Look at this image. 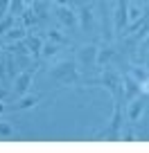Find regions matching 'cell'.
I'll list each match as a JSON object with an SVG mask.
<instances>
[{
  "mask_svg": "<svg viewBox=\"0 0 149 153\" xmlns=\"http://www.w3.org/2000/svg\"><path fill=\"white\" fill-rule=\"evenodd\" d=\"M50 79H54L59 86H77V83H82V74L77 70L75 59H63V61L54 63L50 68Z\"/></svg>",
  "mask_w": 149,
  "mask_h": 153,
  "instance_id": "6da1fadb",
  "label": "cell"
},
{
  "mask_svg": "<svg viewBox=\"0 0 149 153\" xmlns=\"http://www.w3.org/2000/svg\"><path fill=\"white\" fill-rule=\"evenodd\" d=\"M86 83L106 88V90L113 95V99H120V95H122V74H118V72L109 70V68H104V72H102L100 76H95V79H88Z\"/></svg>",
  "mask_w": 149,
  "mask_h": 153,
  "instance_id": "7a4b0ae2",
  "label": "cell"
},
{
  "mask_svg": "<svg viewBox=\"0 0 149 153\" xmlns=\"http://www.w3.org/2000/svg\"><path fill=\"white\" fill-rule=\"evenodd\" d=\"M95 56H97V45H84V48L77 50V70H86V72H93L97 70L95 65Z\"/></svg>",
  "mask_w": 149,
  "mask_h": 153,
  "instance_id": "3957f363",
  "label": "cell"
},
{
  "mask_svg": "<svg viewBox=\"0 0 149 153\" xmlns=\"http://www.w3.org/2000/svg\"><path fill=\"white\" fill-rule=\"evenodd\" d=\"M142 90V97H133L129 104V120L131 122H138L140 120V115L145 113V108H147V88H140Z\"/></svg>",
  "mask_w": 149,
  "mask_h": 153,
  "instance_id": "277c9868",
  "label": "cell"
},
{
  "mask_svg": "<svg viewBox=\"0 0 149 153\" xmlns=\"http://www.w3.org/2000/svg\"><path fill=\"white\" fill-rule=\"evenodd\" d=\"M127 7H129L127 0H118L115 11H113V32H115L118 36H120V32L124 29V25H127Z\"/></svg>",
  "mask_w": 149,
  "mask_h": 153,
  "instance_id": "5b68a950",
  "label": "cell"
},
{
  "mask_svg": "<svg viewBox=\"0 0 149 153\" xmlns=\"http://www.w3.org/2000/svg\"><path fill=\"white\" fill-rule=\"evenodd\" d=\"M32 81H34V72H29V70L16 74V79H14V95H27L29 88H32Z\"/></svg>",
  "mask_w": 149,
  "mask_h": 153,
  "instance_id": "8992f818",
  "label": "cell"
},
{
  "mask_svg": "<svg viewBox=\"0 0 149 153\" xmlns=\"http://www.w3.org/2000/svg\"><path fill=\"white\" fill-rule=\"evenodd\" d=\"M122 95H124V99H129V101L140 95V83L136 81V79H131L129 74H122Z\"/></svg>",
  "mask_w": 149,
  "mask_h": 153,
  "instance_id": "52a82bcc",
  "label": "cell"
},
{
  "mask_svg": "<svg viewBox=\"0 0 149 153\" xmlns=\"http://www.w3.org/2000/svg\"><path fill=\"white\" fill-rule=\"evenodd\" d=\"M77 20L82 23V29H84V32H93V27H95V14H93V7H91V5L82 7V9H79V14H77Z\"/></svg>",
  "mask_w": 149,
  "mask_h": 153,
  "instance_id": "ba28073f",
  "label": "cell"
},
{
  "mask_svg": "<svg viewBox=\"0 0 149 153\" xmlns=\"http://www.w3.org/2000/svg\"><path fill=\"white\" fill-rule=\"evenodd\" d=\"M57 16H59V20H61L66 27H75V25H77V14L70 9V5H59Z\"/></svg>",
  "mask_w": 149,
  "mask_h": 153,
  "instance_id": "9c48e42d",
  "label": "cell"
},
{
  "mask_svg": "<svg viewBox=\"0 0 149 153\" xmlns=\"http://www.w3.org/2000/svg\"><path fill=\"white\" fill-rule=\"evenodd\" d=\"M113 56H115V54H113V50H109V48L97 50V56H95L97 70H104V68H109V63H111V59H113Z\"/></svg>",
  "mask_w": 149,
  "mask_h": 153,
  "instance_id": "30bf717a",
  "label": "cell"
},
{
  "mask_svg": "<svg viewBox=\"0 0 149 153\" xmlns=\"http://www.w3.org/2000/svg\"><path fill=\"white\" fill-rule=\"evenodd\" d=\"M129 76L140 83V88H147V68H145V65H138V63H136V65L131 68Z\"/></svg>",
  "mask_w": 149,
  "mask_h": 153,
  "instance_id": "8fae6325",
  "label": "cell"
},
{
  "mask_svg": "<svg viewBox=\"0 0 149 153\" xmlns=\"http://www.w3.org/2000/svg\"><path fill=\"white\" fill-rule=\"evenodd\" d=\"M145 25H147V16H140L138 20H131V23L124 25V29L120 32V36H131V34H136L140 27H145Z\"/></svg>",
  "mask_w": 149,
  "mask_h": 153,
  "instance_id": "7c38bea8",
  "label": "cell"
},
{
  "mask_svg": "<svg viewBox=\"0 0 149 153\" xmlns=\"http://www.w3.org/2000/svg\"><path fill=\"white\" fill-rule=\"evenodd\" d=\"M41 99H43L41 95H25L23 99L18 101V104H14V108H16V110H27V108H34V106L39 104Z\"/></svg>",
  "mask_w": 149,
  "mask_h": 153,
  "instance_id": "4fadbf2b",
  "label": "cell"
},
{
  "mask_svg": "<svg viewBox=\"0 0 149 153\" xmlns=\"http://www.w3.org/2000/svg\"><path fill=\"white\" fill-rule=\"evenodd\" d=\"M27 36V29L25 27H11L5 32V41L7 43H18V41H23V38Z\"/></svg>",
  "mask_w": 149,
  "mask_h": 153,
  "instance_id": "5bb4252c",
  "label": "cell"
},
{
  "mask_svg": "<svg viewBox=\"0 0 149 153\" xmlns=\"http://www.w3.org/2000/svg\"><path fill=\"white\" fill-rule=\"evenodd\" d=\"M41 56H45V59H54L59 54V45L57 43H52V41H48V43H43L41 45Z\"/></svg>",
  "mask_w": 149,
  "mask_h": 153,
  "instance_id": "9a60e30c",
  "label": "cell"
},
{
  "mask_svg": "<svg viewBox=\"0 0 149 153\" xmlns=\"http://www.w3.org/2000/svg\"><path fill=\"white\" fill-rule=\"evenodd\" d=\"M25 0H9V9H7V14H11L16 18V16H23V11H25Z\"/></svg>",
  "mask_w": 149,
  "mask_h": 153,
  "instance_id": "2e32d148",
  "label": "cell"
},
{
  "mask_svg": "<svg viewBox=\"0 0 149 153\" xmlns=\"http://www.w3.org/2000/svg\"><path fill=\"white\" fill-rule=\"evenodd\" d=\"M41 45H43V38L41 36H29L27 38V50H29V54H34V56L41 52Z\"/></svg>",
  "mask_w": 149,
  "mask_h": 153,
  "instance_id": "e0dca14e",
  "label": "cell"
},
{
  "mask_svg": "<svg viewBox=\"0 0 149 153\" xmlns=\"http://www.w3.org/2000/svg\"><path fill=\"white\" fill-rule=\"evenodd\" d=\"M140 16H145V9H140V5L127 7V23H131V20H138Z\"/></svg>",
  "mask_w": 149,
  "mask_h": 153,
  "instance_id": "ac0fdd59",
  "label": "cell"
},
{
  "mask_svg": "<svg viewBox=\"0 0 149 153\" xmlns=\"http://www.w3.org/2000/svg\"><path fill=\"white\" fill-rule=\"evenodd\" d=\"M48 38L52 41V43H57V45H66V43H68V36H63V34L59 32V29H50Z\"/></svg>",
  "mask_w": 149,
  "mask_h": 153,
  "instance_id": "d6986e66",
  "label": "cell"
},
{
  "mask_svg": "<svg viewBox=\"0 0 149 153\" xmlns=\"http://www.w3.org/2000/svg\"><path fill=\"white\" fill-rule=\"evenodd\" d=\"M11 27H14V16H11V14L2 16V18H0V36H5V32L11 29Z\"/></svg>",
  "mask_w": 149,
  "mask_h": 153,
  "instance_id": "ffe728a7",
  "label": "cell"
},
{
  "mask_svg": "<svg viewBox=\"0 0 149 153\" xmlns=\"http://www.w3.org/2000/svg\"><path fill=\"white\" fill-rule=\"evenodd\" d=\"M14 126L9 122H0V137H14Z\"/></svg>",
  "mask_w": 149,
  "mask_h": 153,
  "instance_id": "44dd1931",
  "label": "cell"
},
{
  "mask_svg": "<svg viewBox=\"0 0 149 153\" xmlns=\"http://www.w3.org/2000/svg\"><path fill=\"white\" fill-rule=\"evenodd\" d=\"M23 18H25V25H27V27H29V25H34V23H36V20H39V18H36V16H34V9L32 11H23Z\"/></svg>",
  "mask_w": 149,
  "mask_h": 153,
  "instance_id": "7402d4cb",
  "label": "cell"
},
{
  "mask_svg": "<svg viewBox=\"0 0 149 153\" xmlns=\"http://www.w3.org/2000/svg\"><path fill=\"white\" fill-rule=\"evenodd\" d=\"M120 140H127V142H133V140H136V133H133V131H122V128H120Z\"/></svg>",
  "mask_w": 149,
  "mask_h": 153,
  "instance_id": "603a6c76",
  "label": "cell"
},
{
  "mask_svg": "<svg viewBox=\"0 0 149 153\" xmlns=\"http://www.w3.org/2000/svg\"><path fill=\"white\" fill-rule=\"evenodd\" d=\"M7 9H9V0H0V18L7 16Z\"/></svg>",
  "mask_w": 149,
  "mask_h": 153,
  "instance_id": "cb8c5ba5",
  "label": "cell"
},
{
  "mask_svg": "<svg viewBox=\"0 0 149 153\" xmlns=\"http://www.w3.org/2000/svg\"><path fill=\"white\" fill-rule=\"evenodd\" d=\"M7 97H9V90H7V88H0V101H5Z\"/></svg>",
  "mask_w": 149,
  "mask_h": 153,
  "instance_id": "d4e9b609",
  "label": "cell"
},
{
  "mask_svg": "<svg viewBox=\"0 0 149 153\" xmlns=\"http://www.w3.org/2000/svg\"><path fill=\"white\" fill-rule=\"evenodd\" d=\"M57 5H70V0H54Z\"/></svg>",
  "mask_w": 149,
  "mask_h": 153,
  "instance_id": "484cf974",
  "label": "cell"
},
{
  "mask_svg": "<svg viewBox=\"0 0 149 153\" xmlns=\"http://www.w3.org/2000/svg\"><path fill=\"white\" fill-rule=\"evenodd\" d=\"M5 110H7V106L2 104V101H0V113H5Z\"/></svg>",
  "mask_w": 149,
  "mask_h": 153,
  "instance_id": "4316f807",
  "label": "cell"
},
{
  "mask_svg": "<svg viewBox=\"0 0 149 153\" xmlns=\"http://www.w3.org/2000/svg\"><path fill=\"white\" fill-rule=\"evenodd\" d=\"M25 5H34V0H25Z\"/></svg>",
  "mask_w": 149,
  "mask_h": 153,
  "instance_id": "83f0119b",
  "label": "cell"
}]
</instances>
